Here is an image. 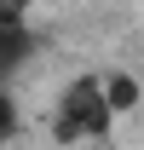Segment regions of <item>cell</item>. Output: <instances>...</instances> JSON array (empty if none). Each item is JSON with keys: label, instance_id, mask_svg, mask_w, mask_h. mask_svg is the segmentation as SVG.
<instances>
[{"label": "cell", "instance_id": "4", "mask_svg": "<svg viewBox=\"0 0 144 150\" xmlns=\"http://www.w3.org/2000/svg\"><path fill=\"white\" fill-rule=\"evenodd\" d=\"M18 133H23V110H18V98H12V87H0V150L18 144Z\"/></svg>", "mask_w": 144, "mask_h": 150}, {"label": "cell", "instance_id": "3", "mask_svg": "<svg viewBox=\"0 0 144 150\" xmlns=\"http://www.w3.org/2000/svg\"><path fill=\"white\" fill-rule=\"evenodd\" d=\"M98 87H104V104H109L115 121H127V115L144 104V81H138L133 69H104V75H98Z\"/></svg>", "mask_w": 144, "mask_h": 150}, {"label": "cell", "instance_id": "2", "mask_svg": "<svg viewBox=\"0 0 144 150\" xmlns=\"http://www.w3.org/2000/svg\"><path fill=\"white\" fill-rule=\"evenodd\" d=\"M29 52H35V23L23 12V0H0V87L18 81Z\"/></svg>", "mask_w": 144, "mask_h": 150}, {"label": "cell", "instance_id": "1", "mask_svg": "<svg viewBox=\"0 0 144 150\" xmlns=\"http://www.w3.org/2000/svg\"><path fill=\"white\" fill-rule=\"evenodd\" d=\"M121 127L104 104V87H98V75H69L64 87H58L52 110H46V133H52V144L64 150H81V144H104L109 133Z\"/></svg>", "mask_w": 144, "mask_h": 150}]
</instances>
